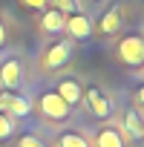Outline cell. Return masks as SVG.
Segmentation results:
<instances>
[{
    "instance_id": "3",
    "label": "cell",
    "mask_w": 144,
    "mask_h": 147,
    "mask_svg": "<svg viewBox=\"0 0 144 147\" xmlns=\"http://www.w3.org/2000/svg\"><path fill=\"white\" fill-rule=\"evenodd\" d=\"M40 113L46 115V118H52V121H63V118H69V107H66V101L52 90V92H43V98H40Z\"/></svg>"
},
{
    "instance_id": "13",
    "label": "cell",
    "mask_w": 144,
    "mask_h": 147,
    "mask_svg": "<svg viewBox=\"0 0 144 147\" xmlns=\"http://www.w3.org/2000/svg\"><path fill=\"white\" fill-rule=\"evenodd\" d=\"M58 144H61V147H89V141H87L84 136H78V133H61Z\"/></svg>"
},
{
    "instance_id": "2",
    "label": "cell",
    "mask_w": 144,
    "mask_h": 147,
    "mask_svg": "<svg viewBox=\"0 0 144 147\" xmlns=\"http://www.w3.org/2000/svg\"><path fill=\"white\" fill-rule=\"evenodd\" d=\"M69 58H72V40H58V43H52V46L46 49V55H43V66L52 72V69L66 66Z\"/></svg>"
},
{
    "instance_id": "20",
    "label": "cell",
    "mask_w": 144,
    "mask_h": 147,
    "mask_svg": "<svg viewBox=\"0 0 144 147\" xmlns=\"http://www.w3.org/2000/svg\"><path fill=\"white\" fill-rule=\"evenodd\" d=\"M138 101H141V104H144V87H141V90H138Z\"/></svg>"
},
{
    "instance_id": "21",
    "label": "cell",
    "mask_w": 144,
    "mask_h": 147,
    "mask_svg": "<svg viewBox=\"0 0 144 147\" xmlns=\"http://www.w3.org/2000/svg\"><path fill=\"white\" fill-rule=\"evenodd\" d=\"M141 66H144V63H141ZM141 75H144V69H141Z\"/></svg>"
},
{
    "instance_id": "8",
    "label": "cell",
    "mask_w": 144,
    "mask_h": 147,
    "mask_svg": "<svg viewBox=\"0 0 144 147\" xmlns=\"http://www.w3.org/2000/svg\"><path fill=\"white\" fill-rule=\"evenodd\" d=\"M63 20H66V15H61L58 9H46L43 18H40V26H43V32H49V35H61V32H63Z\"/></svg>"
},
{
    "instance_id": "19",
    "label": "cell",
    "mask_w": 144,
    "mask_h": 147,
    "mask_svg": "<svg viewBox=\"0 0 144 147\" xmlns=\"http://www.w3.org/2000/svg\"><path fill=\"white\" fill-rule=\"evenodd\" d=\"M3 46H6V26L0 23V49H3Z\"/></svg>"
},
{
    "instance_id": "6",
    "label": "cell",
    "mask_w": 144,
    "mask_h": 147,
    "mask_svg": "<svg viewBox=\"0 0 144 147\" xmlns=\"http://www.w3.org/2000/svg\"><path fill=\"white\" fill-rule=\"evenodd\" d=\"M84 98H87V104H89V110H92L95 118H110L112 104H110V98H107L98 87H87V90H84Z\"/></svg>"
},
{
    "instance_id": "1",
    "label": "cell",
    "mask_w": 144,
    "mask_h": 147,
    "mask_svg": "<svg viewBox=\"0 0 144 147\" xmlns=\"http://www.w3.org/2000/svg\"><path fill=\"white\" fill-rule=\"evenodd\" d=\"M118 58L127 66H141L144 63V38L141 35H124L118 43Z\"/></svg>"
},
{
    "instance_id": "15",
    "label": "cell",
    "mask_w": 144,
    "mask_h": 147,
    "mask_svg": "<svg viewBox=\"0 0 144 147\" xmlns=\"http://www.w3.org/2000/svg\"><path fill=\"white\" fill-rule=\"evenodd\" d=\"M49 9H58L61 15H72V12H75V0H49Z\"/></svg>"
},
{
    "instance_id": "14",
    "label": "cell",
    "mask_w": 144,
    "mask_h": 147,
    "mask_svg": "<svg viewBox=\"0 0 144 147\" xmlns=\"http://www.w3.org/2000/svg\"><path fill=\"white\" fill-rule=\"evenodd\" d=\"M15 133V118L6 115V113H0V141H9Z\"/></svg>"
},
{
    "instance_id": "10",
    "label": "cell",
    "mask_w": 144,
    "mask_h": 147,
    "mask_svg": "<svg viewBox=\"0 0 144 147\" xmlns=\"http://www.w3.org/2000/svg\"><path fill=\"white\" fill-rule=\"evenodd\" d=\"M29 110H32V101H29L26 95H20V92H12V98H9V107H6V115L23 118V115H29Z\"/></svg>"
},
{
    "instance_id": "11",
    "label": "cell",
    "mask_w": 144,
    "mask_h": 147,
    "mask_svg": "<svg viewBox=\"0 0 144 147\" xmlns=\"http://www.w3.org/2000/svg\"><path fill=\"white\" fill-rule=\"evenodd\" d=\"M124 130L130 133V138H144V121L135 110H127L124 113Z\"/></svg>"
},
{
    "instance_id": "7",
    "label": "cell",
    "mask_w": 144,
    "mask_h": 147,
    "mask_svg": "<svg viewBox=\"0 0 144 147\" xmlns=\"http://www.w3.org/2000/svg\"><path fill=\"white\" fill-rule=\"evenodd\" d=\"M55 92L66 101V107L72 110V107H78L81 101H84V90H81V84L75 81V78H63L58 87H55Z\"/></svg>"
},
{
    "instance_id": "4",
    "label": "cell",
    "mask_w": 144,
    "mask_h": 147,
    "mask_svg": "<svg viewBox=\"0 0 144 147\" xmlns=\"http://www.w3.org/2000/svg\"><path fill=\"white\" fill-rule=\"evenodd\" d=\"M0 84H3L6 90H12V92L20 90V84H23V66H20L17 58H9V61L0 63Z\"/></svg>"
},
{
    "instance_id": "5",
    "label": "cell",
    "mask_w": 144,
    "mask_h": 147,
    "mask_svg": "<svg viewBox=\"0 0 144 147\" xmlns=\"http://www.w3.org/2000/svg\"><path fill=\"white\" fill-rule=\"evenodd\" d=\"M63 29L69 32L72 40H87V38L92 35V20H89L87 15H81V12H72V15H66Z\"/></svg>"
},
{
    "instance_id": "18",
    "label": "cell",
    "mask_w": 144,
    "mask_h": 147,
    "mask_svg": "<svg viewBox=\"0 0 144 147\" xmlns=\"http://www.w3.org/2000/svg\"><path fill=\"white\" fill-rule=\"evenodd\" d=\"M23 3H26V6H35V9H40V6H46V3H49V0H23Z\"/></svg>"
},
{
    "instance_id": "9",
    "label": "cell",
    "mask_w": 144,
    "mask_h": 147,
    "mask_svg": "<svg viewBox=\"0 0 144 147\" xmlns=\"http://www.w3.org/2000/svg\"><path fill=\"white\" fill-rule=\"evenodd\" d=\"M121 18H124V9L121 6H112L110 12H104V18H101V32L104 35H112V32H118V26H121Z\"/></svg>"
},
{
    "instance_id": "22",
    "label": "cell",
    "mask_w": 144,
    "mask_h": 147,
    "mask_svg": "<svg viewBox=\"0 0 144 147\" xmlns=\"http://www.w3.org/2000/svg\"><path fill=\"white\" fill-rule=\"evenodd\" d=\"M95 3H98V0H95Z\"/></svg>"
},
{
    "instance_id": "16",
    "label": "cell",
    "mask_w": 144,
    "mask_h": 147,
    "mask_svg": "<svg viewBox=\"0 0 144 147\" xmlns=\"http://www.w3.org/2000/svg\"><path fill=\"white\" fill-rule=\"evenodd\" d=\"M17 147H46L40 138H35V136H23L20 141H17Z\"/></svg>"
},
{
    "instance_id": "17",
    "label": "cell",
    "mask_w": 144,
    "mask_h": 147,
    "mask_svg": "<svg viewBox=\"0 0 144 147\" xmlns=\"http://www.w3.org/2000/svg\"><path fill=\"white\" fill-rule=\"evenodd\" d=\"M9 98H12V92H0V113H6V107H9Z\"/></svg>"
},
{
    "instance_id": "12",
    "label": "cell",
    "mask_w": 144,
    "mask_h": 147,
    "mask_svg": "<svg viewBox=\"0 0 144 147\" xmlns=\"http://www.w3.org/2000/svg\"><path fill=\"white\" fill-rule=\"evenodd\" d=\"M95 147H124V136L112 127H104L98 136H95Z\"/></svg>"
}]
</instances>
